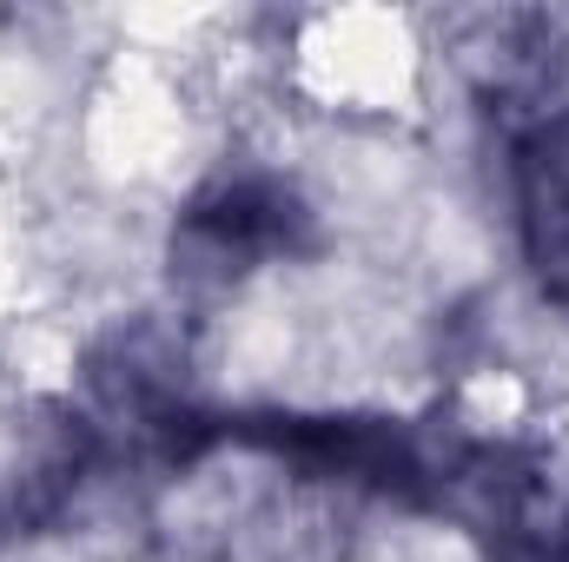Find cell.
<instances>
[{
	"instance_id": "cell-1",
	"label": "cell",
	"mask_w": 569,
	"mask_h": 562,
	"mask_svg": "<svg viewBox=\"0 0 569 562\" xmlns=\"http://www.w3.org/2000/svg\"><path fill=\"white\" fill-rule=\"evenodd\" d=\"M430 503L457 510L497 562H569V490L543 456L463 450L437 463Z\"/></svg>"
},
{
	"instance_id": "cell-2",
	"label": "cell",
	"mask_w": 569,
	"mask_h": 562,
	"mask_svg": "<svg viewBox=\"0 0 569 562\" xmlns=\"http://www.w3.org/2000/svg\"><path fill=\"white\" fill-rule=\"evenodd\" d=\"M517 225H523V259L543 284V298H557L569 311V107L543 113L523 140H517Z\"/></svg>"
},
{
	"instance_id": "cell-3",
	"label": "cell",
	"mask_w": 569,
	"mask_h": 562,
	"mask_svg": "<svg viewBox=\"0 0 569 562\" xmlns=\"http://www.w3.org/2000/svg\"><path fill=\"white\" fill-rule=\"evenodd\" d=\"M192 239L219 245L226 259H266V252H284L291 232H298V205L284 199L279 185H259V179H239V185H219L192 205L186 219Z\"/></svg>"
}]
</instances>
